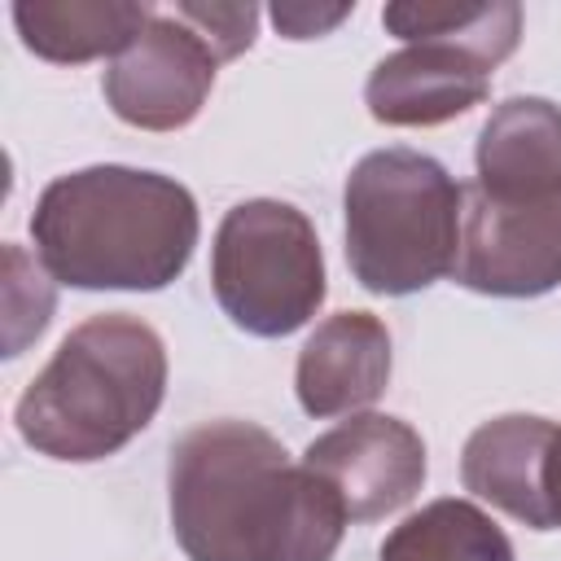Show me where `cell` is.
Returning <instances> with one entry per match:
<instances>
[{"label": "cell", "mask_w": 561, "mask_h": 561, "mask_svg": "<svg viewBox=\"0 0 561 561\" xmlns=\"http://www.w3.org/2000/svg\"><path fill=\"white\" fill-rule=\"evenodd\" d=\"M171 526L188 561H329L346 508L276 434L202 421L171 447Z\"/></svg>", "instance_id": "obj_1"}, {"label": "cell", "mask_w": 561, "mask_h": 561, "mask_svg": "<svg viewBox=\"0 0 561 561\" xmlns=\"http://www.w3.org/2000/svg\"><path fill=\"white\" fill-rule=\"evenodd\" d=\"M197 228L193 193L136 167L57 175L31 215L39 263L75 289H162L188 267Z\"/></svg>", "instance_id": "obj_2"}, {"label": "cell", "mask_w": 561, "mask_h": 561, "mask_svg": "<svg viewBox=\"0 0 561 561\" xmlns=\"http://www.w3.org/2000/svg\"><path fill=\"white\" fill-rule=\"evenodd\" d=\"M167 346L153 324L105 311L70 329L44 373L22 390L18 434L53 460L88 465L127 447L162 408Z\"/></svg>", "instance_id": "obj_3"}, {"label": "cell", "mask_w": 561, "mask_h": 561, "mask_svg": "<svg viewBox=\"0 0 561 561\" xmlns=\"http://www.w3.org/2000/svg\"><path fill=\"white\" fill-rule=\"evenodd\" d=\"M346 263L368 294L403 298L456 272L465 184L416 149H377L346 175Z\"/></svg>", "instance_id": "obj_4"}, {"label": "cell", "mask_w": 561, "mask_h": 561, "mask_svg": "<svg viewBox=\"0 0 561 561\" xmlns=\"http://www.w3.org/2000/svg\"><path fill=\"white\" fill-rule=\"evenodd\" d=\"M210 285L224 316L254 337L302 329L324 302V254L311 219L272 197L232 206L215 232Z\"/></svg>", "instance_id": "obj_5"}, {"label": "cell", "mask_w": 561, "mask_h": 561, "mask_svg": "<svg viewBox=\"0 0 561 561\" xmlns=\"http://www.w3.org/2000/svg\"><path fill=\"white\" fill-rule=\"evenodd\" d=\"M465 289L491 298H539L561 285V193L491 197L465 184L460 254L451 272Z\"/></svg>", "instance_id": "obj_6"}, {"label": "cell", "mask_w": 561, "mask_h": 561, "mask_svg": "<svg viewBox=\"0 0 561 561\" xmlns=\"http://www.w3.org/2000/svg\"><path fill=\"white\" fill-rule=\"evenodd\" d=\"M215 70L219 57L188 22L153 13V22L110 61L101 88L123 123L140 131H175L202 114Z\"/></svg>", "instance_id": "obj_7"}, {"label": "cell", "mask_w": 561, "mask_h": 561, "mask_svg": "<svg viewBox=\"0 0 561 561\" xmlns=\"http://www.w3.org/2000/svg\"><path fill=\"white\" fill-rule=\"evenodd\" d=\"M302 465L333 486L346 522H377L421 491L425 443L408 421L364 412L311 438Z\"/></svg>", "instance_id": "obj_8"}, {"label": "cell", "mask_w": 561, "mask_h": 561, "mask_svg": "<svg viewBox=\"0 0 561 561\" xmlns=\"http://www.w3.org/2000/svg\"><path fill=\"white\" fill-rule=\"evenodd\" d=\"M390 386V333L373 311H337L298 351L294 390L307 416L368 408Z\"/></svg>", "instance_id": "obj_9"}, {"label": "cell", "mask_w": 561, "mask_h": 561, "mask_svg": "<svg viewBox=\"0 0 561 561\" xmlns=\"http://www.w3.org/2000/svg\"><path fill=\"white\" fill-rule=\"evenodd\" d=\"M486 92L491 70L482 61L443 44H408L373 66L364 101L386 127H434L482 105Z\"/></svg>", "instance_id": "obj_10"}, {"label": "cell", "mask_w": 561, "mask_h": 561, "mask_svg": "<svg viewBox=\"0 0 561 561\" xmlns=\"http://www.w3.org/2000/svg\"><path fill=\"white\" fill-rule=\"evenodd\" d=\"M552 434H557L552 421L526 412H508L478 425L460 456L465 491L504 508L530 530H552L543 504V456Z\"/></svg>", "instance_id": "obj_11"}, {"label": "cell", "mask_w": 561, "mask_h": 561, "mask_svg": "<svg viewBox=\"0 0 561 561\" xmlns=\"http://www.w3.org/2000/svg\"><path fill=\"white\" fill-rule=\"evenodd\" d=\"M478 188L526 202L561 193V105L543 96H508L478 131Z\"/></svg>", "instance_id": "obj_12"}, {"label": "cell", "mask_w": 561, "mask_h": 561, "mask_svg": "<svg viewBox=\"0 0 561 561\" xmlns=\"http://www.w3.org/2000/svg\"><path fill=\"white\" fill-rule=\"evenodd\" d=\"M153 22L149 4H114V0H18L13 26L22 44L57 66H79L105 53H123Z\"/></svg>", "instance_id": "obj_13"}, {"label": "cell", "mask_w": 561, "mask_h": 561, "mask_svg": "<svg viewBox=\"0 0 561 561\" xmlns=\"http://www.w3.org/2000/svg\"><path fill=\"white\" fill-rule=\"evenodd\" d=\"M381 22L390 35L408 44H443L456 48L486 70H495L522 39V9L513 0H486V4H416L399 0L381 9Z\"/></svg>", "instance_id": "obj_14"}, {"label": "cell", "mask_w": 561, "mask_h": 561, "mask_svg": "<svg viewBox=\"0 0 561 561\" xmlns=\"http://www.w3.org/2000/svg\"><path fill=\"white\" fill-rule=\"evenodd\" d=\"M381 561H513L508 535L469 500H434L403 517L381 552Z\"/></svg>", "instance_id": "obj_15"}, {"label": "cell", "mask_w": 561, "mask_h": 561, "mask_svg": "<svg viewBox=\"0 0 561 561\" xmlns=\"http://www.w3.org/2000/svg\"><path fill=\"white\" fill-rule=\"evenodd\" d=\"M44 272L48 267L35 263L22 245H4V355H22L53 316L57 294Z\"/></svg>", "instance_id": "obj_16"}, {"label": "cell", "mask_w": 561, "mask_h": 561, "mask_svg": "<svg viewBox=\"0 0 561 561\" xmlns=\"http://www.w3.org/2000/svg\"><path fill=\"white\" fill-rule=\"evenodd\" d=\"M175 18L188 22L219 61L241 57L254 44L259 31V9L254 4H175Z\"/></svg>", "instance_id": "obj_17"}, {"label": "cell", "mask_w": 561, "mask_h": 561, "mask_svg": "<svg viewBox=\"0 0 561 561\" xmlns=\"http://www.w3.org/2000/svg\"><path fill=\"white\" fill-rule=\"evenodd\" d=\"M355 4H333V9H320V4H276L272 9V22L285 39H316L324 31H333L342 18H351Z\"/></svg>", "instance_id": "obj_18"}, {"label": "cell", "mask_w": 561, "mask_h": 561, "mask_svg": "<svg viewBox=\"0 0 561 561\" xmlns=\"http://www.w3.org/2000/svg\"><path fill=\"white\" fill-rule=\"evenodd\" d=\"M543 504H548V522L561 526V425L543 456Z\"/></svg>", "instance_id": "obj_19"}]
</instances>
